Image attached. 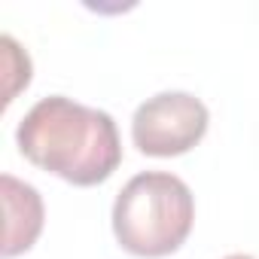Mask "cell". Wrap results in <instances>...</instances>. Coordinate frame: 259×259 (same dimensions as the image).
Returning a JSON list of instances; mask_svg holds the SVG:
<instances>
[{"label":"cell","mask_w":259,"mask_h":259,"mask_svg":"<svg viewBox=\"0 0 259 259\" xmlns=\"http://www.w3.org/2000/svg\"><path fill=\"white\" fill-rule=\"evenodd\" d=\"M192 223V189L171 171L135 174L113 201V235L135 256L159 259L180 250Z\"/></svg>","instance_id":"2"},{"label":"cell","mask_w":259,"mask_h":259,"mask_svg":"<svg viewBox=\"0 0 259 259\" xmlns=\"http://www.w3.org/2000/svg\"><path fill=\"white\" fill-rule=\"evenodd\" d=\"M0 195H4V213H7V229H4V256L13 259L25 250L34 247V241L43 232V198L40 192L13 177H0Z\"/></svg>","instance_id":"4"},{"label":"cell","mask_w":259,"mask_h":259,"mask_svg":"<svg viewBox=\"0 0 259 259\" xmlns=\"http://www.w3.org/2000/svg\"><path fill=\"white\" fill-rule=\"evenodd\" d=\"M210 113L189 92H159L132 116V141L144 156L171 159L189 153L207 132Z\"/></svg>","instance_id":"3"},{"label":"cell","mask_w":259,"mask_h":259,"mask_svg":"<svg viewBox=\"0 0 259 259\" xmlns=\"http://www.w3.org/2000/svg\"><path fill=\"white\" fill-rule=\"evenodd\" d=\"M16 144L31 165L73 186L104 183L122 162L113 116L64 95L40 98L25 113L16 128Z\"/></svg>","instance_id":"1"},{"label":"cell","mask_w":259,"mask_h":259,"mask_svg":"<svg viewBox=\"0 0 259 259\" xmlns=\"http://www.w3.org/2000/svg\"><path fill=\"white\" fill-rule=\"evenodd\" d=\"M226 259H256V256H247V253H232V256H226Z\"/></svg>","instance_id":"6"},{"label":"cell","mask_w":259,"mask_h":259,"mask_svg":"<svg viewBox=\"0 0 259 259\" xmlns=\"http://www.w3.org/2000/svg\"><path fill=\"white\" fill-rule=\"evenodd\" d=\"M0 46H4V76H7V104L16 98V92L22 89V85H28V79H31V58H28V52H22V46L10 37V34H4L0 37Z\"/></svg>","instance_id":"5"}]
</instances>
